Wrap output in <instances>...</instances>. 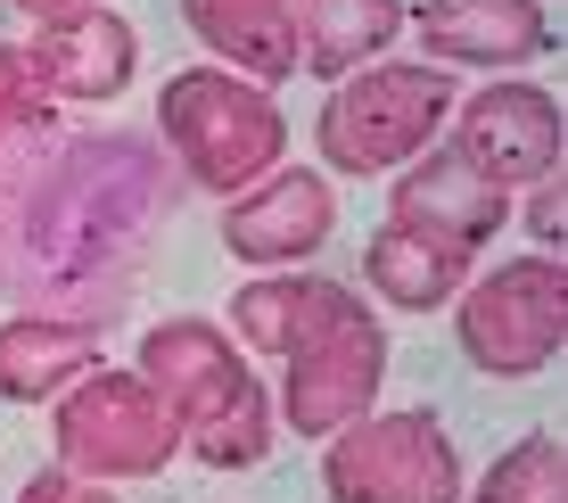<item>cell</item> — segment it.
<instances>
[{
    "label": "cell",
    "mask_w": 568,
    "mask_h": 503,
    "mask_svg": "<svg viewBox=\"0 0 568 503\" xmlns=\"http://www.w3.org/2000/svg\"><path fill=\"white\" fill-rule=\"evenodd\" d=\"M0 207H9V256L26 298H42L58 322L108 331L100 314L124 298L132 248L173 207V173L165 149L141 132H83L50 149L42 173H9Z\"/></svg>",
    "instance_id": "1"
},
{
    "label": "cell",
    "mask_w": 568,
    "mask_h": 503,
    "mask_svg": "<svg viewBox=\"0 0 568 503\" xmlns=\"http://www.w3.org/2000/svg\"><path fill=\"white\" fill-rule=\"evenodd\" d=\"M329 503H462V454L445 421L428 413H379L346 421L322 454Z\"/></svg>",
    "instance_id": "6"
},
{
    "label": "cell",
    "mask_w": 568,
    "mask_h": 503,
    "mask_svg": "<svg viewBox=\"0 0 568 503\" xmlns=\"http://www.w3.org/2000/svg\"><path fill=\"white\" fill-rule=\"evenodd\" d=\"M454 158L495 190H527L544 182L568 158V132H560V100L544 83H486L478 100H462L454 124Z\"/></svg>",
    "instance_id": "9"
},
{
    "label": "cell",
    "mask_w": 568,
    "mask_h": 503,
    "mask_svg": "<svg viewBox=\"0 0 568 503\" xmlns=\"http://www.w3.org/2000/svg\"><path fill=\"white\" fill-rule=\"evenodd\" d=\"M17 503H108V495H100V487H83L74 471H50V479H33V487L17 495Z\"/></svg>",
    "instance_id": "22"
},
{
    "label": "cell",
    "mask_w": 568,
    "mask_h": 503,
    "mask_svg": "<svg viewBox=\"0 0 568 503\" xmlns=\"http://www.w3.org/2000/svg\"><path fill=\"white\" fill-rule=\"evenodd\" d=\"M50 124H58V100H50L42 83H33L26 50L0 42V182H9V173L50 141Z\"/></svg>",
    "instance_id": "19"
},
{
    "label": "cell",
    "mask_w": 568,
    "mask_h": 503,
    "mask_svg": "<svg viewBox=\"0 0 568 503\" xmlns=\"http://www.w3.org/2000/svg\"><path fill=\"white\" fill-rule=\"evenodd\" d=\"M281 363H288V389H281L288 430H297V437H338L346 421H363L371 396H379L387 322H371V305L355 298V289H338Z\"/></svg>",
    "instance_id": "7"
},
{
    "label": "cell",
    "mask_w": 568,
    "mask_h": 503,
    "mask_svg": "<svg viewBox=\"0 0 568 503\" xmlns=\"http://www.w3.org/2000/svg\"><path fill=\"white\" fill-rule=\"evenodd\" d=\"M26 67L50 100H115L132 83V26L91 0L83 17H58L42 42L26 50Z\"/></svg>",
    "instance_id": "13"
},
{
    "label": "cell",
    "mask_w": 568,
    "mask_h": 503,
    "mask_svg": "<svg viewBox=\"0 0 568 503\" xmlns=\"http://www.w3.org/2000/svg\"><path fill=\"white\" fill-rule=\"evenodd\" d=\"M387 223H404V231H420V240H445V248H462V256H478V248L511 223V190L478 182L454 149H420V158L404 165V182H396Z\"/></svg>",
    "instance_id": "11"
},
{
    "label": "cell",
    "mask_w": 568,
    "mask_h": 503,
    "mask_svg": "<svg viewBox=\"0 0 568 503\" xmlns=\"http://www.w3.org/2000/svg\"><path fill=\"white\" fill-rule=\"evenodd\" d=\"M363 281L379 289L396 314H428V305H445V298L469 289V256L445 248V240H420V231H404V223H379L371 248H363Z\"/></svg>",
    "instance_id": "17"
},
{
    "label": "cell",
    "mask_w": 568,
    "mask_h": 503,
    "mask_svg": "<svg viewBox=\"0 0 568 503\" xmlns=\"http://www.w3.org/2000/svg\"><path fill=\"white\" fill-rule=\"evenodd\" d=\"M190 33L231 58V74H256V83H281L297 74V26H288V0H182Z\"/></svg>",
    "instance_id": "15"
},
{
    "label": "cell",
    "mask_w": 568,
    "mask_h": 503,
    "mask_svg": "<svg viewBox=\"0 0 568 503\" xmlns=\"http://www.w3.org/2000/svg\"><path fill=\"white\" fill-rule=\"evenodd\" d=\"M478 503H568V454H560V437H519L511 454L486 471V487Z\"/></svg>",
    "instance_id": "20"
},
{
    "label": "cell",
    "mask_w": 568,
    "mask_h": 503,
    "mask_svg": "<svg viewBox=\"0 0 568 503\" xmlns=\"http://www.w3.org/2000/svg\"><path fill=\"white\" fill-rule=\"evenodd\" d=\"M141 380L165 396L173 437H190L199 462H214V471H256L264 462L272 404L214 322H165V331H149L141 339Z\"/></svg>",
    "instance_id": "2"
},
{
    "label": "cell",
    "mask_w": 568,
    "mask_h": 503,
    "mask_svg": "<svg viewBox=\"0 0 568 503\" xmlns=\"http://www.w3.org/2000/svg\"><path fill=\"white\" fill-rule=\"evenodd\" d=\"M91 363H100V331H83V322H58V314L0 322V396L9 404H42L74 389Z\"/></svg>",
    "instance_id": "14"
},
{
    "label": "cell",
    "mask_w": 568,
    "mask_h": 503,
    "mask_svg": "<svg viewBox=\"0 0 568 503\" xmlns=\"http://www.w3.org/2000/svg\"><path fill=\"white\" fill-rule=\"evenodd\" d=\"M462 355L495 380H536L568 346V256H511L462 289Z\"/></svg>",
    "instance_id": "5"
},
{
    "label": "cell",
    "mask_w": 568,
    "mask_h": 503,
    "mask_svg": "<svg viewBox=\"0 0 568 503\" xmlns=\"http://www.w3.org/2000/svg\"><path fill=\"white\" fill-rule=\"evenodd\" d=\"M165 149L182 158V173L199 190H247L288 158V115L264 100V83H240L231 67H190L165 83L156 100Z\"/></svg>",
    "instance_id": "3"
},
{
    "label": "cell",
    "mask_w": 568,
    "mask_h": 503,
    "mask_svg": "<svg viewBox=\"0 0 568 503\" xmlns=\"http://www.w3.org/2000/svg\"><path fill=\"white\" fill-rule=\"evenodd\" d=\"M288 26H297V67L338 83L404 33V0H288Z\"/></svg>",
    "instance_id": "16"
},
{
    "label": "cell",
    "mask_w": 568,
    "mask_h": 503,
    "mask_svg": "<svg viewBox=\"0 0 568 503\" xmlns=\"http://www.w3.org/2000/svg\"><path fill=\"white\" fill-rule=\"evenodd\" d=\"M173 413L141 372H108L91 363L74 380V396L58 404V454L74 479H149L173 462Z\"/></svg>",
    "instance_id": "8"
},
{
    "label": "cell",
    "mask_w": 568,
    "mask_h": 503,
    "mask_svg": "<svg viewBox=\"0 0 568 503\" xmlns=\"http://www.w3.org/2000/svg\"><path fill=\"white\" fill-rule=\"evenodd\" d=\"M17 9H26V17H42V26H58V17H83L91 0H17Z\"/></svg>",
    "instance_id": "23"
},
{
    "label": "cell",
    "mask_w": 568,
    "mask_h": 503,
    "mask_svg": "<svg viewBox=\"0 0 568 503\" xmlns=\"http://www.w3.org/2000/svg\"><path fill=\"white\" fill-rule=\"evenodd\" d=\"M420 33L428 58H445V67H527V58L552 50V17H544V0H420V9H404Z\"/></svg>",
    "instance_id": "12"
},
{
    "label": "cell",
    "mask_w": 568,
    "mask_h": 503,
    "mask_svg": "<svg viewBox=\"0 0 568 503\" xmlns=\"http://www.w3.org/2000/svg\"><path fill=\"white\" fill-rule=\"evenodd\" d=\"M536 199H527V231H536L544 248H560L568 240V165H552L544 182H527Z\"/></svg>",
    "instance_id": "21"
},
{
    "label": "cell",
    "mask_w": 568,
    "mask_h": 503,
    "mask_svg": "<svg viewBox=\"0 0 568 503\" xmlns=\"http://www.w3.org/2000/svg\"><path fill=\"white\" fill-rule=\"evenodd\" d=\"M329 231H338V190L305 165L264 173V190H240L223 207V248L240 264H288L297 273L305 256H322Z\"/></svg>",
    "instance_id": "10"
},
{
    "label": "cell",
    "mask_w": 568,
    "mask_h": 503,
    "mask_svg": "<svg viewBox=\"0 0 568 503\" xmlns=\"http://www.w3.org/2000/svg\"><path fill=\"white\" fill-rule=\"evenodd\" d=\"M346 281H322V273H272V281H247L240 298H231V322H240V339L256 346V355H288L305 331H313V314H322L329 298H338Z\"/></svg>",
    "instance_id": "18"
},
{
    "label": "cell",
    "mask_w": 568,
    "mask_h": 503,
    "mask_svg": "<svg viewBox=\"0 0 568 503\" xmlns=\"http://www.w3.org/2000/svg\"><path fill=\"white\" fill-rule=\"evenodd\" d=\"M445 115H454L445 67H355L313 115V141L329 173H396L437 141Z\"/></svg>",
    "instance_id": "4"
}]
</instances>
